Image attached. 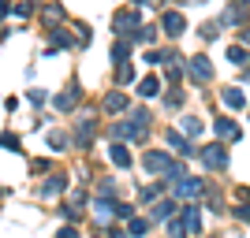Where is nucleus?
<instances>
[{"mask_svg":"<svg viewBox=\"0 0 250 238\" xmlns=\"http://www.w3.org/2000/svg\"><path fill=\"white\" fill-rule=\"evenodd\" d=\"M11 11H15L19 19H26V15L34 11V4H30V0H22V4H11Z\"/></svg>","mask_w":250,"mask_h":238,"instance_id":"cd10ccee","label":"nucleus"},{"mask_svg":"<svg viewBox=\"0 0 250 238\" xmlns=\"http://www.w3.org/2000/svg\"><path fill=\"white\" fill-rule=\"evenodd\" d=\"M63 190H67V175H49V179H45V186H42V194L56 197V194H63Z\"/></svg>","mask_w":250,"mask_h":238,"instance_id":"f8f14e48","label":"nucleus"},{"mask_svg":"<svg viewBox=\"0 0 250 238\" xmlns=\"http://www.w3.org/2000/svg\"><path fill=\"white\" fill-rule=\"evenodd\" d=\"M165 104L168 108H179V104H183V90H172V93L165 97Z\"/></svg>","mask_w":250,"mask_h":238,"instance_id":"c756f323","label":"nucleus"},{"mask_svg":"<svg viewBox=\"0 0 250 238\" xmlns=\"http://www.w3.org/2000/svg\"><path fill=\"white\" fill-rule=\"evenodd\" d=\"M94 216L101 220V223H108V220L116 216V201H104V197H101V201H94Z\"/></svg>","mask_w":250,"mask_h":238,"instance_id":"2eb2a0df","label":"nucleus"},{"mask_svg":"<svg viewBox=\"0 0 250 238\" xmlns=\"http://www.w3.org/2000/svg\"><path fill=\"white\" fill-rule=\"evenodd\" d=\"M165 142L172 145V149H176L179 156H190V153H194V145L187 142V134H179V130H168V134H165Z\"/></svg>","mask_w":250,"mask_h":238,"instance_id":"9b49d317","label":"nucleus"},{"mask_svg":"<svg viewBox=\"0 0 250 238\" xmlns=\"http://www.w3.org/2000/svg\"><path fill=\"white\" fill-rule=\"evenodd\" d=\"M179 223H183V235H198V231H202V212H198V205H187V208H183V220H179Z\"/></svg>","mask_w":250,"mask_h":238,"instance_id":"6e6552de","label":"nucleus"},{"mask_svg":"<svg viewBox=\"0 0 250 238\" xmlns=\"http://www.w3.org/2000/svg\"><path fill=\"white\" fill-rule=\"evenodd\" d=\"M231 4H250V0H231Z\"/></svg>","mask_w":250,"mask_h":238,"instance_id":"4c0bfd02","label":"nucleus"},{"mask_svg":"<svg viewBox=\"0 0 250 238\" xmlns=\"http://www.w3.org/2000/svg\"><path fill=\"white\" fill-rule=\"evenodd\" d=\"M153 37H157L153 26H142V30H138V41H153Z\"/></svg>","mask_w":250,"mask_h":238,"instance_id":"2f4dec72","label":"nucleus"},{"mask_svg":"<svg viewBox=\"0 0 250 238\" xmlns=\"http://www.w3.org/2000/svg\"><path fill=\"white\" fill-rule=\"evenodd\" d=\"M228 60L243 67V63H247V49H243V45H231V49H228Z\"/></svg>","mask_w":250,"mask_h":238,"instance_id":"bb28decb","label":"nucleus"},{"mask_svg":"<svg viewBox=\"0 0 250 238\" xmlns=\"http://www.w3.org/2000/svg\"><path fill=\"white\" fill-rule=\"evenodd\" d=\"M94 134H97V119H94V115H83V123H79V130H75V138H71V142L86 149V145L94 142Z\"/></svg>","mask_w":250,"mask_h":238,"instance_id":"423d86ee","label":"nucleus"},{"mask_svg":"<svg viewBox=\"0 0 250 238\" xmlns=\"http://www.w3.org/2000/svg\"><path fill=\"white\" fill-rule=\"evenodd\" d=\"M146 231H149V220H135V216L127 220V235H146Z\"/></svg>","mask_w":250,"mask_h":238,"instance_id":"5701e85b","label":"nucleus"},{"mask_svg":"<svg viewBox=\"0 0 250 238\" xmlns=\"http://www.w3.org/2000/svg\"><path fill=\"white\" fill-rule=\"evenodd\" d=\"M135 26H142V19H138V11L135 8H124V11H116L112 15V30L120 34V37H135Z\"/></svg>","mask_w":250,"mask_h":238,"instance_id":"7ed1b4c3","label":"nucleus"},{"mask_svg":"<svg viewBox=\"0 0 250 238\" xmlns=\"http://www.w3.org/2000/svg\"><path fill=\"white\" fill-rule=\"evenodd\" d=\"M108 156H112L116 167H131V153H127V145H108Z\"/></svg>","mask_w":250,"mask_h":238,"instance_id":"f3484780","label":"nucleus"},{"mask_svg":"<svg viewBox=\"0 0 250 238\" xmlns=\"http://www.w3.org/2000/svg\"><path fill=\"white\" fill-rule=\"evenodd\" d=\"M202 164H206L209 171H224V167H228V149H224V145H206V149H202Z\"/></svg>","mask_w":250,"mask_h":238,"instance_id":"20e7f679","label":"nucleus"},{"mask_svg":"<svg viewBox=\"0 0 250 238\" xmlns=\"http://www.w3.org/2000/svg\"><path fill=\"white\" fill-rule=\"evenodd\" d=\"M217 34H220V22H206V26H202V37H206V41H213Z\"/></svg>","mask_w":250,"mask_h":238,"instance_id":"c85d7f7f","label":"nucleus"},{"mask_svg":"<svg viewBox=\"0 0 250 238\" xmlns=\"http://www.w3.org/2000/svg\"><path fill=\"white\" fill-rule=\"evenodd\" d=\"M49 30H52V45H56V49H67V45H71L67 30H60V26H49Z\"/></svg>","mask_w":250,"mask_h":238,"instance_id":"b1692460","label":"nucleus"},{"mask_svg":"<svg viewBox=\"0 0 250 238\" xmlns=\"http://www.w3.org/2000/svg\"><path fill=\"white\" fill-rule=\"evenodd\" d=\"M142 164H146V171H153V175H161V171H165V175L172 179V183H176V179L183 175V167H179V164H176V160H172L168 153H161V149L146 153V156H142Z\"/></svg>","mask_w":250,"mask_h":238,"instance_id":"f257e3e1","label":"nucleus"},{"mask_svg":"<svg viewBox=\"0 0 250 238\" xmlns=\"http://www.w3.org/2000/svg\"><path fill=\"white\" fill-rule=\"evenodd\" d=\"M187 74H190V78H198V82H209V78H213V63H209L206 56H190Z\"/></svg>","mask_w":250,"mask_h":238,"instance_id":"39448f33","label":"nucleus"},{"mask_svg":"<svg viewBox=\"0 0 250 238\" xmlns=\"http://www.w3.org/2000/svg\"><path fill=\"white\" fill-rule=\"evenodd\" d=\"M213 127H217V134H220V138H231V142L239 138V127L231 123L228 115H220V119H217V123H213Z\"/></svg>","mask_w":250,"mask_h":238,"instance_id":"dca6fc26","label":"nucleus"},{"mask_svg":"<svg viewBox=\"0 0 250 238\" xmlns=\"http://www.w3.org/2000/svg\"><path fill=\"white\" fill-rule=\"evenodd\" d=\"M8 11H11V4H8V0H0V19H4Z\"/></svg>","mask_w":250,"mask_h":238,"instance_id":"e433bc0d","label":"nucleus"},{"mask_svg":"<svg viewBox=\"0 0 250 238\" xmlns=\"http://www.w3.org/2000/svg\"><path fill=\"white\" fill-rule=\"evenodd\" d=\"M127 56H131V37H124V41H116V49H112V60H116V63H124Z\"/></svg>","mask_w":250,"mask_h":238,"instance_id":"412c9836","label":"nucleus"},{"mask_svg":"<svg viewBox=\"0 0 250 238\" xmlns=\"http://www.w3.org/2000/svg\"><path fill=\"white\" fill-rule=\"evenodd\" d=\"M220 101L228 104V108H243V104H247V97H243V90H224V93H220Z\"/></svg>","mask_w":250,"mask_h":238,"instance_id":"a211bd4d","label":"nucleus"},{"mask_svg":"<svg viewBox=\"0 0 250 238\" xmlns=\"http://www.w3.org/2000/svg\"><path fill=\"white\" fill-rule=\"evenodd\" d=\"M30 104H45V90H30Z\"/></svg>","mask_w":250,"mask_h":238,"instance_id":"c9c22d12","label":"nucleus"},{"mask_svg":"<svg viewBox=\"0 0 250 238\" xmlns=\"http://www.w3.org/2000/svg\"><path fill=\"white\" fill-rule=\"evenodd\" d=\"M131 78H135V71H131V67H127V60H124V63H120V82L127 86V82H131Z\"/></svg>","mask_w":250,"mask_h":238,"instance_id":"7c9ffc66","label":"nucleus"},{"mask_svg":"<svg viewBox=\"0 0 250 238\" xmlns=\"http://www.w3.org/2000/svg\"><path fill=\"white\" fill-rule=\"evenodd\" d=\"M157 90H161V82H157L153 74H146V78L138 82V93H142V97H157Z\"/></svg>","mask_w":250,"mask_h":238,"instance_id":"6ab92c4d","label":"nucleus"},{"mask_svg":"<svg viewBox=\"0 0 250 238\" xmlns=\"http://www.w3.org/2000/svg\"><path fill=\"white\" fill-rule=\"evenodd\" d=\"M235 216H239V220H247V223H250V205H247V201H243V205L235 208Z\"/></svg>","mask_w":250,"mask_h":238,"instance_id":"f704fd0d","label":"nucleus"},{"mask_svg":"<svg viewBox=\"0 0 250 238\" xmlns=\"http://www.w3.org/2000/svg\"><path fill=\"white\" fill-rule=\"evenodd\" d=\"M30 167H34V175H45V171H49V167H52V164H49V160H34V164H30Z\"/></svg>","mask_w":250,"mask_h":238,"instance_id":"473e14b6","label":"nucleus"},{"mask_svg":"<svg viewBox=\"0 0 250 238\" xmlns=\"http://www.w3.org/2000/svg\"><path fill=\"white\" fill-rule=\"evenodd\" d=\"M176 194L179 197H202L206 194V183H202V179H183L179 175L176 179Z\"/></svg>","mask_w":250,"mask_h":238,"instance_id":"0eeeda50","label":"nucleus"},{"mask_svg":"<svg viewBox=\"0 0 250 238\" xmlns=\"http://www.w3.org/2000/svg\"><path fill=\"white\" fill-rule=\"evenodd\" d=\"M127 104H131V101H127L124 93H108V97H104V112H108V115H120V112H127Z\"/></svg>","mask_w":250,"mask_h":238,"instance_id":"4468645a","label":"nucleus"},{"mask_svg":"<svg viewBox=\"0 0 250 238\" xmlns=\"http://www.w3.org/2000/svg\"><path fill=\"white\" fill-rule=\"evenodd\" d=\"M183 134L198 138V134H202V119H194V115H187V119H183Z\"/></svg>","mask_w":250,"mask_h":238,"instance_id":"393cba45","label":"nucleus"},{"mask_svg":"<svg viewBox=\"0 0 250 238\" xmlns=\"http://www.w3.org/2000/svg\"><path fill=\"white\" fill-rule=\"evenodd\" d=\"M67 142H71V138H67V134H60V130H52V134H49V145L56 149V153H63V149H67Z\"/></svg>","mask_w":250,"mask_h":238,"instance_id":"a878e982","label":"nucleus"},{"mask_svg":"<svg viewBox=\"0 0 250 238\" xmlns=\"http://www.w3.org/2000/svg\"><path fill=\"white\" fill-rule=\"evenodd\" d=\"M161 63H165V78L176 86L179 78H183V67H179V52H165V60H161Z\"/></svg>","mask_w":250,"mask_h":238,"instance_id":"9d476101","label":"nucleus"},{"mask_svg":"<svg viewBox=\"0 0 250 238\" xmlns=\"http://www.w3.org/2000/svg\"><path fill=\"white\" fill-rule=\"evenodd\" d=\"M172 216H176V201H161L153 208V220H172Z\"/></svg>","mask_w":250,"mask_h":238,"instance_id":"aec40b11","label":"nucleus"},{"mask_svg":"<svg viewBox=\"0 0 250 238\" xmlns=\"http://www.w3.org/2000/svg\"><path fill=\"white\" fill-rule=\"evenodd\" d=\"M149 134V112L146 108H138L135 119H127V123L116 127V138H127V142H142Z\"/></svg>","mask_w":250,"mask_h":238,"instance_id":"f03ea898","label":"nucleus"},{"mask_svg":"<svg viewBox=\"0 0 250 238\" xmlns=\"http://www.w3.org/2000/svg\"><path fill=\"white\" fill-rule=\"evenodd\" d=\"M161 26H165V34H168V37H179V34L187 30V22H183V15H179V11H165Z\"/></svg>","mask_w":250,"mask_h":238,"instance_id":"1a4fd4ad","label":"nucleus"},{"mask_svg":"<svg viewBox=\"0 0 250 238\" xmlns=\"http://www.w3.org/2000/svg\"><path fill=\"white\" fill-rule=\"evenodd\" d=\"M0 149H11V153H22L19 134H0Z\"/></svg>","mask_w":250,"mask_h":238,"instance_id":"4be33fe9","label":"nucleus"},{"mask_svg":"<svg viewBox=\"0 0 250 238\" xmlns=\"http://www.w3.org/2000/svg\"><path fill=\"white\" fill-rule=\"evenodd\" d=\"M138 4H149V0H138Z\"/></svg>","mask_w":250,"mask_h":238,"instance_id":"58836bf2","label":"nucleus"},{"mask_svg":"<svg viewBox=\"0 0 250 238\" xmlns=\"http://www.w3.org/2000/svg\"><path fill=\"white\" fill-rule=\"evenodd\" d=\"M79 97H83V93H79L75 86H67V90H63V93L56 97V108H60V112H71L75 104H79Z\"/></svg>","mask_w":250,"mask_h":238,"instance_id":"ddd939ff","label":"nucleus"},{"mask_svg":"<svg viewBox=\"0 0 250 238\" xmlns=\"http://www.w3.org/2000/svg\"><path fill=\"white\" fill-rule=\"evenodd\" d=\"M157 194H161V186H146V190H142V201H153Z\"/></svg>","mask_w":250,"mask_h":238,"instance_id":"72a5a7b5","label":"nucleus"}]
</instances>
